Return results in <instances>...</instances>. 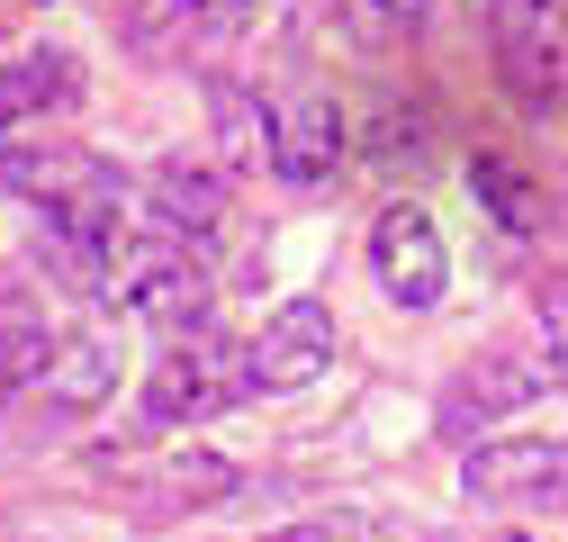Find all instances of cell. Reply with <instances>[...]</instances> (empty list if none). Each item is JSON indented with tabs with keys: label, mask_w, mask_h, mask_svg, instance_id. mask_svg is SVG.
Instances as JSON below:
<instances>
[{
	"label": "cell",
	"mask_w": 568,
	"mask_h": 542,
	"mask_svg": "<svg viewBox=\"0 0 568 542\" xmlns=\"http://www.w3.org/2000/svg\"><path fill=\"white\" fill-rule=\"evenodd\" d=\"M235 398H262L253 344L199 325V334H172V353L154 362V380H145V425L172 434V425H190V416H226Z\"/></svg>",
	"instance_id": "6da1fadb"
},
{
	"label": "cell",
	"mask_w": 568,
	"mask_h": 542,
	"mask_svg": "<svg viewBox=\"0 0 568 542\" xmlns=\"http://www.w3.org/2000/svg\"><path fill=\"white\" fill-rule=\"evenodd\" d=\"M109 299H118L135 325L199 334V325H207V299H217V281H207V262H199V235H163V227H154V235L118 244Z\"/></svg>",
	"instance_id": "7a4b0ae2"
},
{
	"label": "cell",
	"mask_w": 568,
	"mask_h": 542,
	"mask_svg": "<svg viewBox=\"0 0 568 542\" xmlns=\"http://www.w3.org/2000/svg\"><path fill=\"white\" fill-rule=\"evenodd\" d=\"M487 46L524 109L568 100V0H487Z\"/></svg>",
	"instance_id": "3957f363"
},
{
	"label": "cell",
	"mask_w": 568,
	"mask_h": 542,
	"mask_svg": "<svg viewBox=\"0 0 568 542\" xmlns=\"http://www.w3.org/2000/svg\"><path fill=\"white\" fill-rule=\"evenodd\" d=\"M541 389H559V362H550V344L541 353H478L452 389H443V416H434V434L443 443H478L496 416H524V406L541 398Z\"/></svg>",
	"instance_id": "277c9868"
},
{
	"label": "cell",
	"mask_w": 568,
	"mask_h": 542,
	"mask_svg": "<svg viewBox=\"0 0 568 542\" xmlns=\"http://www.w3.org/2000/svg\"><path fill=\"white\" fill-rule=\"evenodd\" d=\"M371 271H379V290L397 308H443L452 290V253H443V227L415 209V199H397V209H379L371 227Z\"/></svg>",
	"instance_id": "5b68a950"
},
{
	"label": "cell",
	"mask_w": 568,
	"mask_h": 542,
	"mask_svg": "<svg viewBox=\"0 0 568 542\" xmlns=\"http://www.w3.org/2000/svg\"><path fill=\"white\" fill-rule=\"evenodd\" d=\"M253 371H262V389H316L334 371V308L325 299H280L253 334Z\"/></svg>",
	"instance_id": "8992f818"
},
{
	"label": "cell",
	"mask_w": 568,
	"mask_h": 542,
	"mask_svg": "<svg viewBox=\"0 0 568 542\" xmlns=\"http://www.w3.org/2000/svg\"><path fill=\"white\" fill-rule=\"evenodd\" d=\"M460 489L506 506V498H568V443L550 434H506V443H469L460 452Z\"/></svg>",
	"instance_id": "52a82bcc"
},
{
	"label": "cell",
	"mask_w": 568,
	"mask_h": 542,
	"mask_svg": "<svg viewBox=\"0 0 568 542\" xmlns=\"http://www.w3.org/2000/svg\"><path fill=\"white\" fill-rule=\"evenodd\" d=\"M334 163H343V109H334L325 91L271 100V172L290 181V190H316Z\"/></svg>",
	"instance_id": "ba28073f"
},
{
	"label": "cell",
	"mask_w": 568,
	"mask_h": 542,
	"mask_svg": "<svg viewBox=\"0 0 568 542\" xmlns=\"http://www.w3.org/2000/svg\"><path fill=\"white\" fill-rule=\"evenodd\" d=\"M37 389H45L54 416H100V406L118 398V334H100V325L54 334V362H45Z\"/></svg>",
	"instance_id": "9c48e42d"
},
{
	"label": "cell",
	"mask_w": 568,
	"mask_h": 542,
	"mask_svg": "<svg viewBox=\"0 0 568 542\" xmlns=\"http://www.w3.org/2000/svg\"><path fill=\"white\" fill-rule=\"evenodd\" d=\"M145 209H154L163 235H217V218H226V172L207 163V154H163V163L145 172Z\"/></svg>",
	"instance_id": "30bf717a"
},
{
	"label": "cell",
	"mask_w": 568,
	"mask_h": 542,
	"mask_svg": "<svg viewBox=\"0 0 568 542\" xmlns=\"http://www.w3.org/2000/svg\"><path fill=\"white\" fill-rule=\"evenodd\" d=\"M82 91V63L63 46H28V54H0V136H28L45 127L63 100Z\"/></svg>",
	"instance_id": "8fae6325"
},
{
	"label": "cell",
	"mask_w": 568,
	"mask_h": 542,
	"mask_svg": "<svg viewBox=\"0 0 568 542\" xmlns=\"http://www.w3.org/2000/svg\"><path fill=\"white\" fill-rule=\"evenodd\" d=\"M54 362V334H45V308L28 290H0V406H10L19 389H37Z\"/></svg>",
	"instance_id": "7c38bea8"
},
{
	"label": "cell",
	"mask_w": 568,
	"mask_h": 542,
	"mask_svg": "<svg viewBox=\"0 0 568 542\" xmlns=\"http://www.w3.org/2000/svg\"><path fill=\"white\" fill-rule=\"evenodd\" d=\"M469 190H478V209L506 227V235H532L541 218H550V199H541V181L524 172V163H506V154H478L469 163Z\"/></svg>",
	"instance_id": "4fadbf2b"
},
{
	"label": "cell",
	"mask_w": 568,
	"mask_h": 542,
	"mask_svg": "<svg viewBox=\"0 0 568 542\" xmlns=\"http://www.w3.org/2000/svg\"><path fill=\"white\" fill-rule=\"evenodd\" d=\"M424 10H434V0H325L334 37H343V46H362V54H379V46L415 37V28H424Z\"/></svg>",
	"instance_id": "5bb4252c"
},
{
	"label": "cell",
	"mask_w": 568,
	"mask_h": 542,
	"mask_svg": "<svg viewBox=\"0 0 568 542\" xmlns=\"http://www.w3.org/2000/svg\"><path fill=\"white\" fill-rule=\"evenodd\" d=\"M207 109H217L235 163H271V100H253V91H235V82H207Z\"/></svg>",
	"instance_id": "9a60e30c"
},
{
	"label": "cell",
	"mask_w": 568,
	"mask_h": 542,
	"mask_svg": "<svg viewBox=\"0 0 568 542\" xmlns=\"http://www.w3.org/2000/svg\"><path fill=\"white\" fill-rule=\"evenodd\" d=\"M163 489H172V506H226V498L244 489V470L217 461V452H181V461L163 470Z\"/></svg>",
	"instance_id": "2e32d148"
},
{
	"label": "cell",
	"mask_w": 568,
	"mask_h": 542,
	"mask_svg": "<svg viewBox=\"0 0 568 542\" xmlns=\"http://www.w3.org/2000/svg\"><path fill=\"white\" fill-rule=\"evenodd\" d=\"M262 542H379V524H371V515H352V506H334V515H298V524H280V533H262Z\"/></svg>",
	"instance_id": "e0dca14e"
},
{
	"label": "cell",
	"mask_w": 568,
	"mask_h": 542,
	"mask_svg": "<svg viewBox=\"0 0 568 542\" xmlns=\"http://www.w3.org/2000/svg\"><path fill=\"white\" fill-rule=\"evenodd\" d=\"M541 334H550V362H559V389H568V271H559V281H541Z\"/></svg>",
	"instance_id": "ac0fdd59"
},
{
	"label": "cell",
	"mask_w": 568,
	"mask_h": 542,
	"mask_svg": "<svg viewBox=\"0 0 568 542\" xmlns=\"http://www.w3.org/2000/svg\"><path fill=\"white\" fill-rule=\"evenodd\" d=\"M478 542H541V533H478Z\"/></svg>",
	"instance_id": "d6986e66"
}]
</instances>
